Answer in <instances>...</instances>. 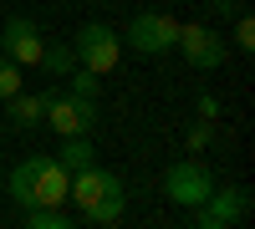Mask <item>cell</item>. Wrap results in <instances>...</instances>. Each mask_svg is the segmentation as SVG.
I'll return each mask as SVG.
<instances>
[{
	"instance_id": "obj_1",
	"label": "cell",
	"mask_w": 255,
	"mask_h": 229,
	"mask_svg": "<svg viewBox=\"0 0 255 229\" xmlns=\"http://www.w3.org/2000/svg\"><path fill=\"white\" fill-rule=\"evenodd\" d=\"M67 199L77 204V214L82 224H118L123 209H128V189H123V178L108 173V168H77L72 183H67Z\"/></svg>"
},
{
	"instance_id": "obj_2",
	"label": "cell",
	"mask_w": 255,
	"mask_h": 229,
	"mask_svg": "<svg viewBox=\"0 0 255 229\" xmlns=\"http://www.w3.org/2000/svg\"><path fill=\"white\" fill-rule=\"evenodd\" d=\"M67 183H72V173L61 168L56 158L36 153V158H26V163L10 168L5 189L15 199V209H46V204H67Z\"/></svg>"
},
{
	"instance_id": "obj_3",
	"label": "cell",
	"mask_w": 255,
	"mask_h": 229,
	"mask_svg": "<svg viewBox=\"0 0 255 229\" xmlns=\"http://www.w3.org/2000/svg\"><path fill=\"white\" fill-rule=\"evenodd\" d=\"M72 51H77V67L108 76V72H118V61H123V36L113 26H102V20H87V26L72 36Z\"/></svg>"
},
{
	"instance_id": "obj_4",
	"label": "cell",
	"mask_w": 255,
	"mask_h": 229,
	"mask_svg": "<svg viewBox=\"0 0 255 229\" xmlns=\"http://www.w3.org/2000/svg\"><path fill=\"white\" fill-rule=\"evenodd\" d=\"M194 224L199 229H235V224H245L250 219V189L245 183H215V189H209V199L204 204H194Z\"/></svg>"
},
{
	"instance_id": "obj_5",
	"label": "cell",
	"mask_w": 255,
	"mask_h": 229,
	"mask_svg": "<svg viewBox=\"0 0 255 229\" xmlns=\"http://www.w3.org/2000/svg\"><path fill=\"white\" fill-rule=\"evenodd\" d=\"M209 189H215V173H209L204 158H179V163H168V168H163V199L179 204V209L204 204Z\"/></svg>"
},
{
	"instance_id": "obj_6",
	"label": "cell",
	"mask_w": 255,
	"mask_h": 229,
	"mask_svg": "<svg viewBox=\"0 0 255 229\" xmlns=\"http://www.w3.org/2000/svg\"><path fill=\"white\" fill-rule=\"evenodd\" d=\"M179 26H184V20H174L168 10H138L133 20H128L123 41H128L138 56H168V51H174V41H179Z\"/></svg>"
},
{
	"instance_id": "obj_7",
	"label": "cell",
	"mask_w": 255,
	"mask_h": 229,
	"mask_svg": "<svg viewBox=\"0 0 255 229\" xmlns=\"http://www.w3.org/2000/svg\"><path fill=\"white\" fill-rule=\"evenodd\" d=\"M97 97H82V92H51L46 97V122L56 138H77V133H92L97 128Z\"/></svg>"
},
{
	"instance_id": "obj_8",
	"label": "cell",
	"mask_w": 255,
	"mask_h": 229,
	"mask_svg": "<svg viewBox=\"0 0 255 229\" xmlns=\"http://www.w3.org/2000/svg\"><path fill=\"white\" fill-rule=\"evenodd\" d=\"M41 51H46V36L31 15H10L5 26H0V56H10L20 72L26 67H41Z\"/></svg>"
},
{
	"instance_id": "obj_9",
	"label": "cell",
	"mask_w": 255,
	"mask_h": 229,
	"mask_svg": "<svg viewBox=\"0 0 255 229\" xmlns=\"http://www.w3.org/2000/svg\"><path fill=\"white\" fill-rule=\"evenodd\" d=\"M174 46L184 51V61L194 72H215V67H225V36L215 31V26H179V41Z\"/></svg>"
},
{
	"instance_id": "obj_10",
	"label": "cell",
	"mask_w": 255,
	"mask_h": 229,
	"mask_svg": "<svg viewBox=\"0 0 255 229\" xmlns=\"http://www.w3.org/2000/svg\"><path fill=\"white\" fill-rule=\"evenodd\" d=\"M46 97H51V92H15V97H5L10 128H20V133L41 128V122H46Z\"/></svg>"
},
{
	"instance_id": "obj_11",
	"label": "cell",
	"mask_w": 255,
	"mask_h": 229,
	"mask_svg": "<svg viewBox=\"0 0 255 229\" xmlns=\"http://www.w3.org/2000/svg\"><path fill=\"white\" fill-rule=\"evenodd\" d=\"M56 163L67 173H77V168H92L97 163V148L87 143V133H77V138H61V153H56Z\"/></svg>"
},
{
	"instance_id": "obj_12",
	"label": "cell",
	"mask_w": 255,
	"mask_h": 229,
	"mask_svg": "<svg viewBox=\"0 0 255 229\" xmlns=\"http://www.w3.org/2000/svg\"><path fill=\"white\" fill-rule=\"evenodd\" d=\"M41 67H46L51 76L67 81V72L77 67V51H72V41H46V51H41Z\"/></svg>"
},
{
	"instance_id": "obj_13",
	"label": "cell",
	"mask_w": 255,
	"mask_h": 229,
	"mask_svg": "<svg viewBox=\"0 0 255 229\" xmlns=\"http://www.w3.org/2000/svg\"><path fill=\"white\" fill-rule=\"evenodd\" d=\"M20 219H26L31 229H72L77 214H67L61 204H46V209H20Z\"/></svg>"
},
{
	"instance_id": "obj_14",
	"label": "cell",
	"mask_w": 255,
	"mask_h": 229,
	"mask_svg": "<svg viewBox=\"0 0 255 229\" xmlns=\"http://www.w3.org/2000/svg\"><path fill=\"white\" fill-rule=\"evenodd\" d=\"M215 138H220V128H215V122L194 117V122H189V128H184V148H189V153H204V148H209V143H215Z\"/></svg>"
},
{
	"instance_id": "obj_15",
	"label": "cell",
	"mask_w": 255,
	"mask_h": 229,
	"mask_svg": "<svg viewBox=\"0 0 255 229\" xmlns=\"http://www.w3.org/2000/svg\"><path fill=\"white\" fill-rule=\"evenodd\" d=\"M15 92H20V67H15L10 56H0V102L15 97Z\"/></svg>"
},
{
	"instance_id": "obj_16",
	"label": "cell",
	"mask_w": 255,
	"mask_h": 229,
	"mask_svg": "<svg viewBox=\"0 0 255 229\" xmlns=\"http://www.w3.org/2000/svg\"><path fill=\"white\" fill-rule=\"evenodd\" d=\"M235 46L240 51H255V20H250V10L235 15Z\"/></svg>"
},
{
	"instance_id": "obj_17",
	"label": "cell",
	"mask_w": 255,
	"mask_h": 229,
	"mask_svg": "<svg viewBox=\"0 0 255 229\" xmlns=\"http://www.w3.org/2000/svg\"><path fill=\"white\" fill-rule=\"evenodd\" d=\"M194 117L220 122V97H215V92H199V97H194Z\"/></svg>"
},
{
	"instance_id": "obj_18",
	"label": "cell",
	"mask_w": 255,
	"mask_h": 229,
	"mask_svg": "<svg viewBox=\"0 0 255 229\" xmlns=\"http://www.w3.org/2000/svg\"><path fill=\"white\" fill-rule=\"evenodd\" d=\"M209 10H215V15H225V20H235L245 5H240V0H209Z\"/></svg>"
}]
</instances>
